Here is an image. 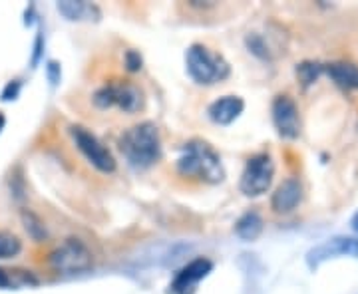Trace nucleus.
<instances>
[{
    "label": "nucleus",
    "mask_w": 358,
    "mask_h": 294,
    "mask_svg": "<svg viewBox=\"0 0 358 294\" xmlns=\"http://www.w3.org/2000/svg\"><path fill=\"white\" fill-rule=\"evenodd\" d=\"M273 175H275V166H273L271 155L257 154L249 157L239 187L247 197H259L268 191V187L273 183Z\"/></svg>",
    "instance_id": "39448f33"
},
{
    "label": "nucleus",
    "mask_w": 358,
    "mask_h": 294,
    "mask_svg": "<svg viewBox=\"0 0 358 294\" xmlns=\"http://www.w3.org/2000/svg\"><path fill=\"white\" fill-rule=\"evenodd\" d=\"M126 66H128L129 72H138L141 70V56L136 50H129L126 54Z\"/></svg>",
    "instance_id": "412c9836"
},
{
    "label": "nucleus",
    "mask_w": 358,
    "mask_h": 294,
    "mask_svg": "<svg viewBox=\"0 0 358 294\" xmlns=\"http://www.w3.org/2000/svg\"><path fill=\"white\" fill-rule=\"evenodd\" d=\"M46 76H48V82H50L52 86H58L60 80H62V68H60V64L50 60V62L46 64Z\"/></svg>",
    "instance_id": "6ab92c4d"
},
{
    "label": "nucleus",
    "mask_w": 358,
    "mask_h": 294,
    "mask_svg": "<svg viewBox=\"0 0 358 294\" xmlns=\"http://www.w3.org/2000/svg\"><path fill=\"white\" fill-rule=\"evenodd\" d=\"M338 256H352L358 258V239L352 237H333L327 239L324 243L317 244L307 253L308 269H319L322 263L338 258Z\"/></svg>",
    "instance_id": "6e6552de"
},
{
    "label": "nucleus",
    "mask_w": 358,
    "mask_h": 294,
    "mask_svg": "<svg viewBox=\"0 0 358 294\" xmlns=\"http://www.w3.org/2000/svg\"><path fill=\"white\" fill-rule=\"evenodd\" d=\"M261 233H263V219L257 211H247L235 225V235L245 243H251V241L259 239Z\"/></svg>",
    "instance_id": "ddd939ff"
},
{
    "label": "nucleus",
    "mask_w": 358,
    "mask_h": 294,
    "mask_svg": "<svg viewBox=\"0 0 358 294\" xmlns=\"http://www.w3.org/2000/svg\"><path fill=\"white\" fill-rule=\"evenodd\" d=\"M303 201V185L296 177H289L279 185V189L273 193L271 209L279 215H289Z\"/></svg>",
    "instance_id": "9b49d317"
},
{
    "label": "nucleus",
    "mask_w": 358,
    "mask_h": 294,
    "mask_svg": "<svg viewBox=\"0 0 358 294\" xmlns=\"http://www.w3.org/2000/svg\"><path fill=\"white\" fill-rule=\"evenodd\" d=\"M18 91H20V82H18V80H13V82H8V84H6V88H4V91H2V100H4V102L16 100Z\"/></svg>",
    "instance_id": "aec40b11"
},
{
    "label": "nucleus",
    "mask_w": 358,
    "mask_h": 294,
    "mask_svg": "<svg viewBox=\"0 0 358 294\" xmlns=\"http://www.w3.org/2000/svg\"><path fill=\"white\" fill-rule=\"evenodd\" d=\"M70 135H72V140L76 143L78 149L82 152V155H84L98 171H102V173H114V155H112V152H110L94 133H90L88 129L82 128V126H72V128H70Z\"/></svg>",
    "instance_id": "0eeeda50"
},
{
    "label": "nucleus",
    "mask_w": 358,
    "mask_h": 294,
    "mask_svg": "<svg viewBox=\"0 0 358 294\" xmlns=\"http://www.w3.org/2000/svg\"><path fill=\"white\" fill-rule=\"evenodd\" d=\"M243 108L245 102L239 96H225V98H219L217 102L211 103L207 114L219 126H229L231 122H235L243 114Z\"/></svg>",
    "instance_id": "f8f14e48"
},
{
    "label": "nucleus",
    "mask_w": 358,
    "mask_h": 294,
    "mask_svg": "<svg viewBox=\"0 0 358 294\" xmlns=\"http://www.w3.org/2000/svg\"><path fill=\"white\" fill-rule=\"evenodd\" d=\"M22 223H24L26 233H28L34 241H38L40 243V241L46 239V227H44V223L40 221V217L36 213L24 209V211H22Z\"/></svg>",
    "instance_id": "dca6fc26"
},
{
    "label": "nucleus",
    "mask_w": 358,
    "mask_h": 294,
    "mask_svg": "<svg viewBox=\"0 0 358 294\" xmlns=\"http://www.w3.org/2000/svg\"><path fill=\"white\" fill-rule=\"evenodd\" d=\"M90 10H92V8H90L86 2H72V0L58 2V13L62 14V16H66L68 20H82Z\"/></svg>",
    "instance_id": "f3484780"
},
{
    "label": "nucleus",
    "mask_w": 358,
    "mask_h": 294,
    "mask_svg": "<svg viewBox=\"0 0 358 294\" xmlns=\"http://www.w3.org/2000/svg\"><path fill=\"white\" fill-rule=\"evenodd\" d=\"M6 126V117L2 115V112H0V131H2V128Z\"/></svg>",
    "instance_id": "393cba45"
},
{
    "label": "nucleus",
    "mask_w": 358,
    "mask_h": 294,
    "mask_svg": "<svg viewBox=\"0 0 358 294\" xmlns=\"http://www.w3.org/2000/svg\"><path fill=\"white\" fill-rule=\"evenodd\" d=\"M94 103L102 110L117 105L120 110L134 114L143 108V94L134 84L122 82V84H108L94 94Z\"/></svg>",
    "instance_id": "423d86ee"
},
{
    "label": "nucleus",
    "mask_w": 358,
    "mask_h": 294,
    "mask_svg": "<svg viewBox=\"0 0 358 294\" xmlns=\"http://www.w3.org/2000/svg\"><path fill=\"white\" fill-rule=\"evenodd\" d=\"M187 74L193 82L201 86H211L229 76V64L223 60V56L213 54L203 44H193L185 54Z\"/></svg>",
    "instance_id": "7ed1b4c3"
},
{
    "label": "nucleus",
    "mask_w": 358,
    "mask_h": 294,
    "mask_svg": "<svg viewBox=\"0 0 358 294\" xmlns=\"http://www.w3.org/2000/svg\"><path fill=\"white\" fill-rule=\"evenodd\" d=\"M273 124L285 140H296L301 133V117L299 108L289 96H279L273 102Z\"/></svg>",
    "instance_id": "1a4fd4ad"
},
{
    "label": "nucleus",
    "mask_w": 358,
    "mask_h": 294,
    "mask_svg": "<svg viewBox=\"0 0 358 294\" xmlns=\"http://www.w3.org/2000/svg\"><path fill=\"white\" fill-rule=\"evenodd\" d=\"M40 54H42V36H36V42H34V56H32V66L38 64Z\"/></svg>",
    "instance_id": "4be33fe9"
},
{
    "label": "nucleus",
    "mask_w": 358,
    "mask_h": 294,
    "mask_svg": "<svg viewBox=\"0 0 358 294\" xmlns=\"http://www.w3.org/2000/svg\"><path fill=\"white\" fill-rule=\"evenodd\" d=\"M320 64L317 62H301L296 66V76H299V82L307 88L310 84H315L320 76Z\"/></svg>",
    "instance_id": "a211bd4d"
},
{
    "label": "nucleus",
    "mask_w": 358,
    "mask_h": 294,
    "mask_svg": "<svg viewBox=\"0 0 358 294\" xmlns=\"http://www.w3.org/2000/svg\"><path fill=\"white\" fill-rule=\"evenodd\" d=\"M178 171L183 177H197L205 183H219L225 177L217 152L201 140H193L183 145L181 157L178 159Z\"/></svg>",
    "instance_id": "f257e3e1"
},
{
    "label": "nucleus",
    "mask_w": 358,
    "mask_h": 294,
    "mask_svg": "<svg viewBox=\"0 0 358 294\" xmlns=\"http://www.w3.org/2000/svg\"><path fill=\"white\" fill-rule=\"evenodd\" d=\"M120 152L128 159L134 167L154 166L155 161L162 157V140H159V129L155 128L152 122H143L120 138Z\"/></svg>",
    "instance_id": "f03ea898"
},
{
    "label": "nucleus",
    "mask_w": 358,
    "mask_h": 294,
    "mask_svg": "<svg viewBox=\"0 0 358 294\" xmlns=\"http://www.w3.org/2000/svg\"><path fill=\"white\" fill-rule=\"evenodd\" d=\"M211 270H213V263L209 258L199 256V258L192 260L187 267H183V269L179 270L178 277L173 279L169 288H171L173 294H192L195 291V286L203 281Z\"/></svg>",
    "instance_id": "9d476101"
},
{
    "label": "nucleus",
    "mask_w": 358,
    "mask_h": 294,
    "mask_svg": "<svg viewBox=\"0 0 358 294\" xmlns=\"http://www.w3.org/2000/svg\"><path fill=\"white\" fill-rule=\"evenodd\" d=\"M48 263L52 269L60 274H78V272H86L92 269L94 256L80 239H66L64 243L52 251Z\"/></svg>",
    "instance_id": "20e7f679"
},
{
    "label": "nucleus",
    "mask_w": 358,
    "mask_h": 294,
    "mask_svg": "<svg viewBox=\"0 0 358 294\" xmlns=\"http://www.w3.org/2000/svg\"><path fill=\"white\" fill-rule=\"evenodd\" d=\"M329 76L346 90H358V66L350 62H334L329 66Z\"/></svg>",
    "instance_id": "4468645a"
},
{
    "label": "nucleus",
    "mask_w": 358,
    "mask_h": 294,
    "mask_svg": "<svg viewBox=\"0 0 358 294\" xmlns=\"http://www.w3.org/2000/svg\"><path fill=\"white\" fill-rule=\"evenodd\" d=\"M350 225H352V229L358 233V213H355V217H352V221H350Z\"/></svg>",
    "instance_id": "b1692460"
},
{
    "label": "nucleus",
    "mask_w": 358,
    "mask_h": 294,
    "mask_svg": "<svg viewBox=\"0 0 358 294\" xmlns=\"http://www.w3.org/2000/svg\"><path fill=\"white\" fill-rule=\"evenodd\" d=\"M0 286H8V279L2 270H0Z\"/></svg>",
    "instance_id": "5701e85b"
},
{
    "label": "nucleus",
    "mask_w": 358,
    "mask_h": 294,
    "mask_svg": "<svg viewBox=\"0 0 358 294\" xmlns=\"http://www.w3.org/2000/svg\"><path fill=\"white\" fill-rule=\"evenodd\" d=\"M20 251L22 241L8 230H0V258H14L20 255Z\"/></svg>",
    "instance_id": "2eb2a0df"
}]
</instances>
